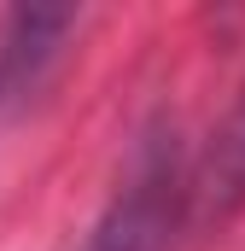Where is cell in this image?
<instances>
[{"instance_id":"1","label":"cell","mask_w":245,"mask_h":251,"mask_svg":"<svg viewBox=\"0 0 245 251\" xmlns=\"http://www.w3.org/2000/svg\"><path fill=\"white\" fill-rule=\"evenodd\" d=\"M193 204L181 146L175 140H146L122 176V187L105 199V210L94 216L82 251H170Z\"/></svg>"},{"instance_id":"2","label":"cell","mask_w":245,"mask_h":251,"mask_svg":"<svg viewBox=\"0 0 245 251\" xmlns=\"http://www.w3.org/2000/svg\"><path fill=\"white\" fill-rule=\"evenodd\" d=\"M82 29L76 6H6L0 12V123L24 117L70 59Z\"/></svg>"},{"instance_id":"3","label":"cell","mask_w":245,"mask_h":251,"mask_svg":"<svg viewBox=\"0 0 245 251\" xmlns=\"http://www.w3.org/2000/svg\"><path fill=\"white\" fill-rule=\"evenodd\" d=\"M222 187L245 193V100L234 111V123H228V140H222Z\"/></svg>"}]
</instances>
